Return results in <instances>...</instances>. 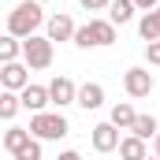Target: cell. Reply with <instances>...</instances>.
Returning <instances> with one entry per match:
<instances>
[{"mask_svg": "<svg viewBox=\"0 0 160 160\" xmlns=\"http://www.w3.org/2000/svg\"><path fill=\"white\" fill-rule=\"evenodd\" d=\"M134 4H138V11H153L160 0H134Z\"/></svg>", "mask_w": 160, "mask_h": 160, "instance_id": "cell-23", "label": "cell"}, {"mask_svg": "<svg viewBox=\"0 0 160 160\" xmlns=\"http://www.w3.org/2000/svg\"><path fill=\"white\" fill-rule=\"evenodd\" d=\"M108 119L116 123L119 130H130V127H134V119H138V112H134L127 101H119V104H112V116H108Z\"/></svg>", "mask_w": 160, "mask_h": 160, "instance_id": "cell-17", "label": "cell"}, {"mask_svg": "<svg viewBox=\"0 0 160 160\" xmlns=\"http://www.w3.org/2000/svg\"><path fill=\"white\" fill-rule=\"evenodd\" d=\"M153 86H157V78H153L145 67H130V71L123 75V89H127V97H134V101L149 97V93H153Z\"/></svg>", "mask_w": 160, "mask_h": 160, "instance_id": "cell-5", "label": "cell"}, {"mask_svg": "<svg viewBox=\"0 0 160 160\" xmlns=\"http://www.w3.org/2000/svg\"><path fill=\"white\" fill-rule=\"evenodd\" d=\"M41 4H45V0H41Z\"/></svg>", "mask_w": 160, "mask_h": 160, "instance_id": "cell-26", "label": "cell"}, {"mask_svg": "<svg viewBox=\"0 0 160 160\" xmlns=\"http://www.w3.org/2000/svg\"><path fill=\"white\" fill-rule=\"evenodd\" d=\"M30 130L41 142H60V138L71 134V123L63 119V112H34L30 116Z\"/></svg>", "mask_w": 160, "mask_h": 160, "instance_id": "cell-3", "label": "cell"}, {"mask_svg": "<svg viewBox=\"0 0 160 160\" xmlns=\"http://www.w3.org/2000/svg\"><path fill=\"white\" fill-rule=\"evenodd\" d=\"M101 104H104V86H101V82H82L78 86V108L97 112Z\"/></svg>", "mask_w": 160, "mask_h": 160, "instance_id": "cell-11", "label": "cell"}, {"mask_svg": "<svg viewBox=\"0 0 160 160\" xmlns=\"http://www.w3.org/2000/svg\"><path fill=\"white\" fill-rule=\"evenodd\" d=\"M89 142H93V149L97 153H112V149H119V127L108 119V123H97L93 127V134H89Z\"/></svg>", "mask_w": 160, "mask_h": 160, "instance_id": "cell-7", "label": "cell"}, {"mask_svg": "<svg viewBox=\"0 0 160 160\" xmlns=\"http://www.w3.org/2000/svg\"><path fill=\"white\" fill-rule=\"evenodd\" d=\"M75 30H78V26H75V19H71L67 11H56V15L45 22V34L52 41H75Z\"/></svg>", "mask_w": 160, "mask_h": 160, "instance_id": "cell-9", "label": "cell"}, {"mask_svg": "<svg viewBox=\"0 0 160 160\" xmlns=\"http://www.w3.org/2000/svg\"><path fill=\"white\" fill-rule=\"evenodd\" d=\"M30 142H34V130H30V127H26V130H22V127H11V130H4V149H8L11 157H19V153H22Z\"/></svg>", "mask_w": 160, "mask_h": 160, "instance_id": "cell-12", "label": "cell"}, {"mask_svg": "<svg viewBox=\"0 0 160 160\" xmlns=\"http://www.w3.org/2000/svg\"><path fill=\"white\" fill-rule=\"evenodd\" d=\"M119 157H127V160H145V157H149L145 138L130 130V138H123V142H119Z\"/></svg>", "mask_w": 160, "mask_h": 160, "instance_id": "cell-13", "label": "cell"}, {"mask_svg": "<svg viewBox=\"0 0 160 160\" xmlns=\"http://www.w3.org/2000/svg\"><path fill=\"white\" fill-rule=\"evenodd\" d=\"M145 60H149L153 67H160V38L157 41H145Z\"/></svg>", "mask_w": 160, "mask_h": 160, "instance_id": "cell-21", "label": "cell"}, {"mask_svg": "<svg viewBox=\"0 0 160 160\" xmlns=\"http://www.w3.org/2000/svg\"><path fill=\"white\" fill-rule=\"evenodd\" d=\"M134 11H138L134 0H112V4H108V19H112L116 26H127V22L134 19Z\"/></svg>", "mask_w": 160, "mask_h": 160, "instance_id": "cell-14", "label": "cell"}, {"mask_svg": "<svg viewBox=\"0 0 160 160\" xmlns=\"http://www.w3.org/2000/svg\"><path fill=\"white\" fill-rule=\"evenodd\" d=\"M30 63H19V60H4V67H0V86L4 89H22V86H30Z\"/></svg>", "mask_w": 160, "mask_h": 160, "instance_id": "cell-8", "label": "cell"}, {"mask_svg": "<svg viewBox=\"0 0 160 160\" xmlns=\"http://www.w3.org/2000/svg\"><path fill=\"white\" fill-rule=\"evenodd\" d=\"M19 108H22V93L19 89H4L0 93V119H15Z\"/></svg>", "mask_w": 160, "mask_h": 160, "instance_id": "cell-16", "label": "cell"}, {"mask_svg": "<svg viewBox=\"0 0 160 160\" xmlns=\"http://www.w3.org/2000/svg\"><path fill=\"white\" fill-rule=\"evenodd\" d=\"M15 160H41V138H34V142H30V145H26Z\"/></svg>", "mask_w": 160, "mask_h": 160, "instance_id": "cell-20", "label": "cell"}, {"mask_svg": "<svg viewBox=\"0 0 160 160\" xmlns=\"http://www.w3.org/2000/svg\"><path fill=\"white\" fill-rule=\"evenodd\" d=\"M52 45L56 41L48 38H38V34H30V38H22V60L30 63V71H45L48 63H52Z\"/></svg>", "mask_w": 160, "mask_h": 160, "instance_id": "cell-4", "label": "cell"}, {"mask_svg": "<svg viewBox=\"0 0 160 160\" xmlns=\"http://www.w3.org/2000/svg\"><path fill=\"white\" fill-rule=\"evenodd\" d=\"M130 130H134V134H142V138L149 142V138H157V130H160V127H157V119H153V116H138Z\"/></svg>", "mask_w": 160, "mask_h": 160, "instance_id": "cell-19", "label": "cell"}, {"mask_svg": "<svg viewBox=\"0 0 160 160\" xmlns=\"http://www.w3.org/2000/svg\"><path fill=\"white\" fill-rule=\"evenodd\" d=\"M48 93H52V104L56 108L78 104V86H75V78H67V75H56V78L48 82Z\"/></svg>", "mask_w": 160, "mask_h": 160, "instance_id": "cell-6", "label": "cell"}, {"mask_svg": "<svg viewBox=\"0 0 160 160\" xmlns=\"http://www.w3.org/2000/svg\"><path fill=\"white\" fill-rule=\"evenodd\" d=\"M138 34H142V41H157L160 38V11H145L138 19Z\"/></svg>", "mask_w": 160, "mask_h": 160, "instance_id": "cell-15", "label": "cell"}, {"mask_svg": "<svg viewBox=\"0 0 160 160\" xmlns=\"http://www.w3.org/2000/svg\"><path fill=\"white\" fill-rule=\"evenodd\" d=\"M22 93V108H30V112H45L48 104H52V93H48V86H22L19 89Z\"/></svg>", "mask_w": 160, "mask_h": 160, "instance_id": "cell-10", "label": "cell"}, {"mask_svg": "<svg viewBox=\"0 0 160 160\" xmlns=\"http://www.w3.org/2000/svg\"><path fill=\"white\" fill-rule=\"evenodd\" d=\"M41 22H45L41 0H22V4H15V11L8 15V34H15V38H30V34L41 30Z\"/></svg>", "mask_w": 160, "mask_h": 160, "instance_id": "cell-1", "label": "cell"}, {"mask_svg": "<svg viewBox=\"0 0 160 160\" xmlns=\"http://www.w3.org/2000/svg\"><path fill=\"white\" fill-rule=\"evenodd\" d=\"M112 0H82V11H104Z\"/></svg>", "mask_w": 160, "mask_h": 160, "instance_id": "cell-22", "label": "cell"}, {"mask_svg": "<svg viewBox=\"0 0 160 160\" xmlns=\"http://www.w3.org/2000/svg\"><path fill=\"white\" fill-rule=\"evenodd\" d=\"M75 45H78V48H104V45H116V22H112V19H89L86 26L75 30Z\"/></svg>", "mask_w": 160, "mask_h": 160, "instance_id": "cell-2", "label": "cell"}, {"mask_svg": "<svg viewBox=\"0 0 160 160\" xmlns=\"http://www.w3.org/2000/svg\"><path fill=\"white\" fill-rule=\"evenodd\" d=\"M19 56H22V38H15V34L0 38V60H19Z\"/></svg>", "mask_w": 160, "mask_h": 160, "instance_id": "cell-18", "label": "cell"}, {"mask_svg": "<svg viewBox=\"0 0 160 160\" xmlns=\"http://www.w3.org/2000/svg\"><path fill=\"white\" fill-rule=\"evenodd\" d=\"M153 153L160 157V130H157V138H153Z\"/></svg>", "mask_w": 160, "mask_h": 160, "instance_id": "cell-24", "label": "cell"}, {"mask_svg": "<svg viewBox=\"0 0 160 160\" xmlns=\"http://www.w3.org/2000/svg\"><path fill=\"white\" fill-rule=\"evenodd\" d=\"M153 11H160V4H157V8H153Z\"/></svg>", "mask_w": 160, "mask_h": 160, "instance_id": "cell-25", "label": "cell"}]
</instances>
